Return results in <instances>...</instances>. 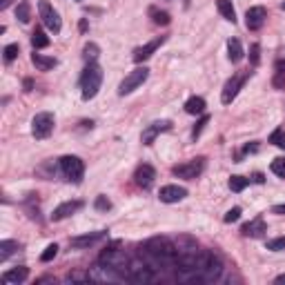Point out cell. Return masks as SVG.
Segmentation results:
<instances>
[{
	"mask_svg": "<svg viewBox=\"0 0 285 285\" xmlns=\"http://www.w3.org/2000/svg\"><path fill=\"white\" fill-rule=\"evenodd\" d=\"M141 250L154 265H176V243L167 236H152L143 243Z\"/></svg>",
	"mask_w": 285,
	"mask_h": 285,
	"instance_id": "cell-1",
	"label": "cell"
},
{
	"mask_svg": "<svg viewBox=\"0 0 285 285\" xmlns=\"http://www.w3.org/2000/svg\"><path fill=\"white\" fill-rule=\"evenodd\" d=\"M223 274V261L214 252L201 250L199 265H196V278L199 283H216Z\"/></svg>",
	"mask_w": 285,
	"mask_h": 285,
	"instance_id": "cell-2",
	"label": "cell"
},
{
	"mask_svg": "<svg viewBox=\"0 0 285 285\" xmlns=\"http://www.w3.org/2000/svg\"><path fill=\"white\" fill-rule=\"evenodd\" d=\"M103 85V69L98 63H87L85 71L80 76V89H82V101H91Z\"/></svg>",
	"mask_w": 285,
	"mask_h": 285,
	"instance_id": "cell-3",
	"label": "cell"
},
{
	"mask_svg": "<svg viewBox=\"0 0 285 285\" xmlns=\"http://www.w3.org/2000/svg\"><path fill=\"white\" fill-rule=\"evenodd\" d=\"M87 272H89V281H96V283H123L125 281L121 269H116L114 265L103 263V261H98L96 265H91Z\"/></svg>",
	"mask_w": 285,
	"mask_h": 285,
	"instance_id": "cell-4",
	"label": "cell"
},
{
	"mask_svg": "<svg viewBox=\"0 0 285 285\" xmlns=\"http://www.w3.org/2000/svg\"><path fill=\"white\" fill-rule=\"evenodd\" d=\"M125 278L132 283H152V281H156L158 276L154 274V267H149L141 258H134L125 267Z\"/></svg>",
	"mask_w": 285,
	"mask_h": 285,
	"instance_id": "cell-5",
	"label": "cell"
},
{
	"mask_svg": "<svg viewBox=\"0 0 285 285\" xmlns=\"http://www.w3.org/2000/svg\"><path fill=\"white\" fill-rule=\"evenodd\" d=\"M250 74L252 71L250 69H245V71H238V74H234L230 80L225 82V87H223V94H221V101H223V105H230L232 101L238 96V91H241V87L245 85V80L250 78Z\"/></svg>",
	"mask_w": 285,
	"mask_h": 285,
	"instance_id": "cell-6",
	"label": "cell"
},
{
	"mask_svg": "<svg viewBox=\"0 0 285 285\" xmlns=\"http://www.w3.org/2000/svg\"><path fill=\"white\" fill-rule=\"evenodd\" d=\"M205 169V158H192L187 163H180V165H174L172 167V174L178 176V178H185V180H194L203 174Z\"/></svg>",
	"mask_w": 285,
	"mask_h": 285,
	"instance_id": "cell-7",
	"label": "cell"
},
{
	"mask_svg": "<svg viewBox=\"0 0 285 285\" xmlns=\"http://www.w3.org/2000/svg\"><path fill=\"white\" fill-rule=\"evenodd\" d=\"M58 165H60V172L71 183H80L82 176H85V165H82V160L78 156H63L58 160Z\"/></svg>",
	"mask_w": 285,
	"mask_h": 285,
	"instance_id": "cell-8",
	"label": "cell"
},
{
	"mask_svg": "<svg viewBox=\"0 0 285 285\" xmlns=\"http://www.w3.org/2000/svg\"><path fill=\"white\" fill-rule=\"evenodd\" d=\"M147 76H149V69H147V67H138V69L129 71V74L125 76V80L118 85V94H121V96L132 94L134 89H138V87H141L143 82L147 80Z\"/></svg>",
	"mask_w": 285,
	"mask_h": 285,
	"instance_id": "cell-9",
	"label": "cell"
},
{
	"mask_svg": "<svg viewBox=\"0 0 285 285\" xmlns=\"http://www.w3.org/2000/svg\"><path fill=\"white\" fill-rule=\"evenodd\" d=\"M54 114L49 112H40L34 116L32 121V134L34 138H38V141H43V138H47L51 132H54Z\"/></svg>",
	"mask_w": 285,
	"mask_h": 285,
	"instance_id": "cell-10",
	"label": "cell"
},
{
	"mask_svg": "<svg viewBox=\"0 0 285 285\" xmlns=\"http://www.w3.org/2000/svg\"><path fill=\"white\" fill-rule=\"evenodd\" d=\"M98 261L110 263V265H114L116 269H121L123 276H125V267H127L129 258L125 256V252H123V250H118V243H114V245L105 247V250L101 252V258H98ZM125 281H127V278H125Z\"/></svg>",
	"mask_w": 285,
	"mask_h": 285,
	"instance_id": "cell-11",
	"label": "cell"
},
{
	"mask_svg": "<svg viewBox=\"0 0 285 285\" xmlns=\"http://www.w3.org/2000/svg\"><path fill=\"white\" fill-rule=\"evenodd\" d=\"M38 12H40V18H43L45 27H47L49 32H54V34H60V29H63V20H60V14L56 12L54 7H51L47 0H40V3H38Z\"/></svg>",
	"mask_w": 285,
	"mask_h": 285,
	"instance_id": "cell-12",
	"label": "cell"
},
{
	"mask_svg": "<svg viewBox=\"0 0 285 285\" xmlns=\"http://www.w3.org/2000/svg\"><path fill=\"white\" fill-rule=\"evenodd\" d=\"M267 20V9L265 7H250L245 14V25L250 32H256V29H261L263 25H265Z\"/></svg>",
	"mask_w": 285,
	"mask_h": 285,
	"instance_id": "cell-13",
	"label": "cell"
},
{
	"mask_svg": "<svg viewBox=\"0 0 285 285\" xmlns=\"http://www.w3.org/2000/svg\"><path fill=\"white\" fill-rule=\"evenodd\" d=\"M167 129H172V123L169 121H156V123H152V125H147L143 129V136H141L143 145H152L156 141V136H160V134L167 132Z\"/></svg>",
	"mask_w": 285,
	"mask_h": 285,
	"instance_id": "cell-14",
	"label": "cell"
},
{
	"mask_svg": "<svg viewBox=\"0 0 285 285\" xmlns=\"http://www.w3.org/2000/svg\"><path fill=\"white\" fill-rule=\"evenodd\" d=\"M154 178H156V172H154L152 165L143 163L136 167V174H134V180H136V185L141 189H149L154 185Z\"/></svg>",
	"mask_w": 285,
	"mask_h": 285,
	"instance_id": "cell-15",
	"label": "cell"
},
{
	"mask_svg": "<svg viewBox=\"0 0 285 285\" xmlns=\"http://www.w3.org/2000/svg\"><path fill=\"white\" fill-rule=\"evenodd\" d=\"M105 236H107L105 230H98V232H91V234H85V236H74V238H69V245L76 247V250H85V247L96 245V243L103 241Z\"/></svg>",
	"mask_w": 285,
	"mask_h": 285,
	"instance_id": "cell-16",
	"label": "cell"
},
{
	"mask_svg": "<svg viewBox=\"0 0 285 285\" xmlns=\"http://www.w3.org/2000/svg\"><path fill=\"white\" fill-rule=\"evenodd\" d=\"M265 232H267V225H265V219H263V216H256V219H252L250 223H245V225L241 227V234L245 238H261Z\"/></svg>",
	"mask_w": 285,
	"mask_h": 285,
	"instance_id": "cell-17",
	"label": "cell"
},
{
	"mask_svg": "<svg viewBox=\"0 0 285 285\" xmlns=\"http://www.w3.org/2000/svg\"><path fill=\"white\" fill-rule=\"evenodd\" d=\"M185 196H187V189L180 187V185H165V187H160V192H158V199L163 201V203H178Z\"/></svg>",
	"mask_w": 285,
	"mask_h": 285,
	"instance_id": "cell-18",
	"label": "cell"
},
{
	"mask_svg": "<svg viewBox=\"0 0 285 285\" xmlns=\"http://www.w3.org/2000/svg\"><path fill=\"white\" fill-rule=\"evenodd\" d=\"M163 43H165V36H156V38H154V40H149V43H145L143 47L134 49V60H136V63H143V60H147L149 56H152L154 51H156V49H158Z\"/></svg>",
	"mask_w": 285,
	"mask_h": 285,
	"instance_id": "cell-19",
	"label": "cell"
},
{
	"mask_svg": "<svg viewBox=\"0 0 285 285\" xmlns=\"http://www.w3.org/2000/svg\"><path fill=\"white\" fill-rule=\"evenodd\" d=\"M80 207H82V201H67V203H60L54 210V214H51V221H63L67 216L76 214Z\"/></svg>",
	"mask_w": 285,
	"mask_h": 285,
	"instance_id": "cell-20",
	"label": "cell"
},
{
	"mask_svg": "<svg viewBox=\"0 0 285 285\" xmlns=\"http://www.w3.org/2000/svg\"><path fill=\"white\" fill-rule=\"evenodd\" d=\"M27 276H29V267L20 265V267H14V269H9V272H5L3 283L5 285H18V283L27 281Z\"/></svg>",
	"mask_w": 285,
	"mask_h": 285,
	"instance_id": "cell-21",
	"label": "cell"
},
{
	"mask_svg": "<svg viewBox=\"0 0 285 285\" xmlns=\"http://www.w3.org/2000/svg\"><path fill=\"white\" fill-rule=\"evenodd\" d=\"M227 56H230L232 63H241L243 56H245V51H243V45L238 38H230L227 40Z\"/></svg>",
	"mask_w": 285,
	"mask_h": 285,
	"instance_id": "cell-22",
	"label": "cell"
},
{
	"mask_svg": "<svg viewBox=\"0 0 285 285\" xmlns=\"http://www.w3.org/2000/svg\"><path fill=\"white\" fill-rule=\"evenodd\" d=\"M32 63L36 65V69L40 71H49L58 65V60L51 58V56H43V54H32Z\"/></svg>",
	"mask_w": 285,
	"mask_h": 285,
	"instance_id": "cell-23",
	"label": "cell"
},
{
	"mask_svg": "<svg viewBox=\"0 0 285 285\" xmlns=\"http://www.w3.org/2000/svg\"><path fill=\"white\" fill-rule=\"evenodd\" d=\"M216 7H219V14L225 20H230L232 25L236 23V9L232 5V0H216Z\"/></svg>",
	"mask_w": 285,
	"mask_h": 285,
	"instance_id": "cell-24",
	"label": "cell"
},
{
	"mask_svg": "<svg viewBox=\"0 0 285 285\" xmlns=\"http://www.w3.org/2000/svg\"><path fill=\"white\" fill-rule=\"evenodd\" d=\"M272 85L276 87V89H285V60H276V65H274Z\"/></svg>",
	"mask_w": 285,
	"mask_h": 285,
	"instance_id": "cell-25",
	"label": "cell"
},
{
	"mask_svg": "<svg viewBox=\"0 0 285 285\" xmlns=\"http://www.w3.org/2000/svg\"><path fill=\"white\" fill-rule=\"evenodd\" d=\"M185 112L192 114V116H196V114H203V112H205V98L192 96L189 101L185 103Z\"/></svg>",
	"mask_w": 285,
	"mask_h": 285,
	"instance_id": "cell-26",
	"label": "cell"
},
{
	"mask_svg": "<svg viewBox=\"0 0 285 285\" xmlns=\"http://www.w3.org/2000/svg\"><path fill=\"white\" fill-rule=\"evenodd\" d=\"M20 250V245L16 241H3L0 243V261H7L12 254H16Z\"/></svg>",
	"mask_w": 285,
	"mask_h": 285,
	"instance_id": "cell-27",
	"label": "cell"
},
{
	"mask_svg": "<svg viewBox=\"0 0 285 285\" xmlns=\"http://www.w3.org/2000/svg\"><path fill=\"white\" fill-rule=\"evenodd\" d=\"M32 45H34V49H45V47L49 45V38L45 36L43 29H38V27L34 29V34H32Z\"/></svg>",
	"mask_w": 285,
	"mask_h": 285,
	"instance_id": "cell-28",
	"label": "cell"
},
{
	"mask_svg": "<svg viewBox=\"0 0 285 285\" xmlns=\"http://www.w3.org/2000/svg\"><path fill=\"white\" fill-rule=\"evenodd\" d=\"M16 18H18L23 25L29 23V18H32V7H29L27 0H23V3H20L18 7H16Z\"/></svg>",
	"mask_w": 285,
	"mask_h": 285,
	"instance_id": "cell-29",
	"label": "cell"
},
{
	"mask_svg": "<svg viewBox=\"0 0 285 285\" xmlns=\"http://www.w3.org/2000/svg\"><path fill=\"white\" fill-rule=\"evenodd\" d=\"M98 54H101V49H98V45H96V43H87V45H85V49H82V58H85L87 63H96Z\"/></svg>",
	"mask_w": 285,
	"mask_h": 285,
	"instance_id": "cell-30",
	"label": "cell"
},
{
	"mask_svg": "<svg viewBox=\"0 0 285 285\" xmlns=\"http://www.w3.org/2000/svg\"><path fill=\"white\" fill-rule=\"evenodd\" d=\"M269 143L276 145V147L285 149V127H276L272 134H269Z\"/></svg>",
	"mask_w": 285,
	"mask_h": 285,
	"instance_id": "cell-31",
	"label": "cell"
},
{
	"mask_svg": "<svg viewBox=\"0 0 285 285\" xmlns=\"http://www.w3.org/2000/svg\"><path fill=\"white\" fill-rule=\"evenodd\" d=\"M250 185V178H245V176H232L230 178V189L232 192H243Z\"/></svg>",
	"mask_w": 285,
	"mask_h": 285,
	"instance_id": "cell-32",
	"label": "cell"
},
{
	"mask_svg": "<svg viewBox=\"0 0 285 285\" xmlns=\"http://www.w3.org/2000/svg\"><path fill=\"white\" fill-rule=\"evenodd\" d=\"M269 169H272V174H276L278 178H285V156L274 158L272 165H269Z\"/></svg>",
	"mask_w": 285,
	"mask_h": 285,
	"instance_id": "cell-33",
	"label": "cell"
},
{
	"mask_svg": "<svg viewBox=\"0 0 285 285\" xmlns=\"http://www.w3.org/2000/svg\"><path fill=\"white\" fill-rule=\"evenodd\" d=\"M18 43H14V45H7V47L3 49V58H5V63H12V60H16V56H18Z\"/></svg>",
	"mask_w": 285,
	"mask_h": 285,
	"instance_id": "cell-34",
	"label": "cell"
},
{
	"mask_svg": "<svg viewBox=\"0 0 285 285\" xmlns=\"http://www.w3.org/2000/svg\"><path fill=\"white\" fill-rule=\"evenodd\" d=\"M56 254H58V245H56V243H51V245H47V247H45V252L40 254V261L49 263L51 258H56Z\"/></svg>",
	"mask_w": 285,
	"mask_h": 285,
	"instance_id": "cell-35",
	"label": "cell"
},
{
	"mask_svg": "<svg viewBox=\"0 0 285 285\" xmlns=\"http://www.w3.org/2000/svg\"><path fill=\"white\" fill-rule=\"evenodd\" d=\"M149 14H152V20L156 25H169V14L167 12H156V9H149Z\"/></svg>",
	"mask_w": 285,
	"mask_h": 285,
	"instance_id": "cell-36",
	"label": "cell"
},
{
	"mask_svg": "<svg viewBox=\"0 0 285 285\" xmlns=\"http://www.w3.org/2000/svg\"><path fill=\"white\" fill-rule=\"evenodd\" d=\"M94 207L98 212H107V210H112V201L107 199V196H96V201H94Z\"/></svg>",
	"mask_w": 285,
	"mask_h": 285,
	"instance_id": "cell-37",
	"label": "cell"
},
{
	"mask_svg": "<svg viewBox=\"0 0 285 285\" xmlns=\"http://www.w3.org/2000/svg\"><path fill=\"white\" fill-rule=\"evenodd\" d=\"M207 123H210V116H203V118H201V121L194 125V129H192V138H194V141L201 136V132H203V127L207 125Z\"/></svg>",
	"mask_w": 285,
	"mask_h": 285,
	"instance_id": "cell-38",
	"label": "cell"
},
{
	"mask_svg": "<svg viewBox=\"0 0 285 285\" xmlns=\"http://www.w3.org/2000/svg\"><path fill=\"white\" fill-rule=\"evenodd\" d=\"M67 281L76 283V281H89V272H69L67 274Z\"/></svg>",
	"mask_w": 285,
	"mask_h": 285,
	"instance_id": "cell-39",
	"label": "cell"
},
{
	"mask_svg": "<svg viewBox=\"0 0 285 285\" xmlns=\"http://www.w3.org/2000/svg\"><path fill=\"white\" fill-rule=\"evenodd\" d=\"M238 219H241V207H232V210L225 214V219H223V221H225V223H236Z\"/></svg>",
	"mask_w": 285,
	"mask_h": 285,
	"instance_id": "cell-40",
	"label": "cell"
},
{
	"mask_svg": "<svg viewBox=\"0 0 285 285\" xmlns=\"http://www.w3.org/2000/svg\"><path fill=\"white\" fill-rule=\"evenodd\" d=\"M258 51H261V47H258V43H254L250 47V63L256 67L258 65Z\"/></svg>",
	"mask_w": 285,
	"mask_h": 285,
	"instance_id": "cell-41",
	"label": "cell"
},
{
	"mask_svg": "<svg viewBox=\"0 0 285 285\" xmlns=\"http://www.w3.org/2000/svg\"><path fill=\"white\" fill-rule=\"evenodd\" d=\"M272 212H274V214H285V203L274 205V207H272Z\"/></svg>",
	"mask_w": 285,
	"mask_h": 285,
	"instance_id": "cell-42",
	"label": "cell"
},
{
	"mask_svg": "<svg viewBox=\"0 0 285 285\" xmlns=\"http://www.w3.org/2000/svg\"><path fill=\"white\" fill-rule=\"evenodd\" d=\"M36 283H56V278H51V276H45V278H38Z\"/></svg>",
	"mask_w": 285,
	"mask_h": 285,
	"instance_id": "cell-43",
	"label": "cell"
},
{
	"mask_svg": "<svg viewBox=\"0 0 285 285\" xmlns=\"http://www.w3.org/2000/svg\"><path fill=\"white\" fill-rule=\"evenodd\" d=\"M32 87H34L32 78H27V80H25V91H32Z\"/></svg>",
	"mask_w": 285,
	"mask_h": 285,
	"instance_id": "cell-44",
	"label": "cell"
},
{
	"mask_svg": "<svg viewBox=\"0 0 285 285\" xmlns=\"http://www.w3.org/2000/svg\"><path fill=\"white\" fill-rule=\"evenodd\" d=\"M252 180H254V183H263V174H254Z\"/></svg>",
	"mask_w": 285,
	"mask_h": 285,
	"instance_id": "cell-45",
	"label": "cell"
},
{
	"mask_svg": "<svg viewBox=\"0 0 285 285\" xmlns=\"http://www.w3.org/2000/svg\"><path fill=\"white\" fill-rule=\"evenodd\" d=\"M274 283H276V285H283V283H285V274H281V276L274 278Z\"/></svg>",
	"mask_w": 285,
	"mask_h": 285,
	"instance_id": "cell-46",
	"label": "cell"
},
{
	"mask_svg": "<svg viewBox=\"0 0 285 285\" xmlns=\"http://www.w3.org/2000/svg\"><path fill=\"white\" fill-rule=\"evenodd\" d=\"M12 5V0H0V9H7Z\"/></svg>",
	"mask_w": 285,
	"mask_h": 285,
	"instance_id": "cell-47",
	"label": "cell"
},
{
	"mask_svg": "<svg viewBox=\"0 0 285 285\" xmlns=\"http://www.w3.org/2000/svg\"><path fill=\"white\" fill-rule=\"evenodd\" d=\"M80 32H87V20H80Z\"/></svg>",
	"mask_w": 285,
	"mask_h": 285,
	"instance_id": "cell-48",
	"label": "cell"
},
{
	"mask_svg": "<svg viewBox=\"0 0 285 285\" xmlns=\"http://www.w3.org/2000/svg\"><path fill=\"white\" fill-rule=\"evenodd\" d=\"M281 9H283V12H285V3H283V5H281Z\"/></svg>",
	"mask_w": 285,
	"mask_h": 285,
	"instance_id": "cell-49",
	"label": "cell"
}]
</instances>
